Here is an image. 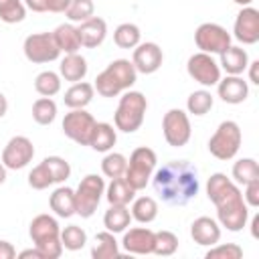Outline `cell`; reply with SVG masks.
I'll use <instances>...</instances> for the list:
<instances>
[{
  "instance_id": "48",
  "label": "cell",
  "mask_w": 259,
  "mask_h": 259,
  "mask_svg": "<svg viewBox=\"0 0 259 259\" xmlns=\"http://www.w3.org/2000/svg\"><path fill=\"white\" fill-rule=\"evenodd\" d=\"M247 69H249V81H251L253 85H259V77H257V69H259V61H251V63L247 65Z\"/></svg>"
},
{
  "instance_id": "23",
  "label": "cell",
  "mask_w": 259,
  "mask_h": 259,
  "mask_svg": "<svg viewBox=\"0 0 259 259\" xmlns=\"http://www.w3.org/2000/svg\"><path fill=\"white\" fill-rule=\"evenodd\" d=\"M132 223V212L127 204H111L103 214V227L109 233H123Z\"/></svg>"
},
{
  "instance_id": "26",
  "label": "cell",
  "mask_w": 259,
  "mask_h": 259,
  "mask_svg": "<svg viewBox=\"0 0 259 259\" xmlns=\"http://www.w3.org/2000/svg\"><path fill=\"white\" fill-rule=\"evenodd\" d=\"M53 38H55L59 51L65 53V55L79 53V49H81V40H79V34H77V26H73V24H59V26L53 30Z\"/></svg>"
},
{
  "instance_id": "44",
  "label": "cell",
  "mask_w": 259,
  "mask_h": 259,
  "mask_svg": "<svg viewBox=\"0 0 259 259\" xmlns=\"http://www.w3.org/2000/svg\"><path fill=\"white\" fill-rule=\"evenodd\" d=\"M243 200L247 202V206H259V178L257 180H251L245 184V194H243Z\"/></svg>"
},
{
  "instance_id": "20",
  "label": "cell",
  "mask_w": 259,
  "mask_h": 259,
  "mask_svg": "<svg viewBox=\"0 0 259 259\" xmlns=\"http://www.w3.org/2000/svg\"><path fill=\"white\" fill-rule=\"evenodd\" d=\"M190 237L202 247H212L221 241V227L210 217H198L190 225Z\"/></svg>"
},
{
  "instance_id": "29",
  "label": "cell",
  "mask_w": 259,
  "mask_h": 259,
  "mask_svg": "<svg viewBox=\"0 0 259 259\" xmlns=\"http://www.w3.org/2000/svg\"><path fill=\"white\" fill-rule=\"evenodd\" d=\"M105 198L109 204H130L136 198V190L125 182L123 176L111 178V182L105 190Z\"/></svg>"
},
{
  "instance_id": "16",
  "label": "cell",
  "mask_w": 259,
  "mask_h": 259,
  "mask_svg": "<svg viewBox=\"0 0 259 259\" xmlns=\"http://www.w3.org/2000/svg\"><path fill=\"white\" fill-rule=\"evenodd\" d=\"M162 61H164V55L156 42H140L138 47H134L132 63L138 73L152 75L162 67Z\"/></svg>"
},
{
  "instance_id": "5",
  "label": "cell",
  "mask_w": 259,
  "mask_h": 259,
  "mask_svg": "<svg viewBox=\"0 0 259 259\" xmlns=\"http://www.w3.org/2000/svg\"><path fill=\"white\" fill-rule=\"evenodd\" d=\"M146 109H148V101H146L144 93H140V91H125L119 97V103H117V109H115V115H113L115 127L119 132L134 134L144 123Z\"/></svg>"
},
{
  "instance_id": "3",
  "label": "cell",
  "mask_w": 259,
  "mask_h": 259,
  "mask_svg": "<svg viewBox=\"0 0 259 259\" xmlns=\"http://www.w3.org/2000/svg\"><path fill=\"white\" fill-rule=\"evenodd\" d=\"M136 79H138V71L134 63L127 59H115L95 77L93 89L101 97H115L121 91H127L136 83Z\"/></svg>"
},
{
  "instance_id": "2",
  "label": "cell",
  "mask_w": 259,
  "mask_h": 259,
  "mask_svg": "<svg viewBox=\"0 0 259 259\" xmlns=\"http://www.w3.org/2000/svg\"><path fill=\"white\" fill-rule=\"evenodd\" d=\"M206 194L208 200L217 206L221 227L231 233L243 231L249 221V206L243 200V192L239 190V186L231 178H227V174L217 172L206 182Z\"/></svg>"
},
{
  "instance_id": "31",
  "label": "cell",
  "mask_w": 259,
  "mask_h": 259,
  "mask_svg": "<svg viewBox=\"0 0 259 259\" xmlns=\"http://www.w3.org/2000/svg\"><path fill=\"white\" fill-rule=\"evenodd\" d=\"M140 38H142V32L134 22H123L113 32V42L119 49H134L140 45Z\"/></svg>"
},
{
  "instance_id": "45",
  "label": "cell",
  "mask_w": 259,
  "mask_h": 259,
  "mask_svg": "<svg viewBox=\"0 0 259 259\" xmlns=\"http://www.w3.org/2000/svg\"><path fill=\"white\" fill-rule=\"evenodd\" d=\"M14 257H16V249L12 247V243L0 241V259H14Z\"/></svg>"
},
{
  "instance_id": "53",
  "label": "cell",
  "mask_w": 259,
  "mask_h": 259,
  "mask_svg": "<svg viewBox=\"0 0 259 259\" xmlns=\"http://www.w3.org/2000/svg\"><path fill=\"white\" fill-rule=\"evenodd\" d=\"M235 4H239V6H251V2L253 0H233Z\"/></svg>"
},
{
  "instance_id": "21",
  "label": "cell",
  "mask_w": 259,
  "mask_h": 259,
  "mask_svg": "<svg viewBox=\"0 0 259 259\" xmlns=\"http://www.w3.org/2000/svg\"><path fill=\"white\" fill-rule=\"evenodd\" d=\"M247 65H249V55L241 47H233L231 45L221 53L219 67H223L227 71V75H241V73L247 71Z\"/></svg>"
},
{
  "instance_id": "14",
  "label": "cell",
  "mask_w": 259,
  "mask_h": 259,
  "mask_svg": "<svg viewBox=\"0 0 259 259\" xmlns=\"http://www.w3.org/2000/svg\"><path fill=\"white\" fill-rule=\"evenodd\" d=\"M34 156V146L26 136H14L2 150V164L10 170H20L28 166Z\"/></svg>"
},
{
  "instance_id": "17",
  "label": "cell",
  "mask_w": 259,
  "mask_h": 259,
  "mask_svg": "<svg viewBox=\"0 0 259 259\" xmlns=\"http://www.w3.org/2000/svg\"><path fill=\"white\" fill-rule=\"evenodd\" d=\"M217 91H219V97H221L225 103L239 105V103H243V101L247 99V95H249V85H247V81H245L241 75H227L225 79H219Z\"/></svg>"
},
{
  "instance_id": "32",
  "label": "cell",
  "mask_w": 259,
  "mask_h": 259,
  "mask_svg": "<svg viewBox=\"0 0 259 259\" xmlns=\"http://www.w3.org/2000/svg\"><path fill=\"white\" fill-rule=\"evenodd\" d=\"M57 117V103L51 97H38L32 103V119L38 125H49Z\"/></svg>"
},
{
  "instance_id": "4",
  "label": "cell",
  "mask_w": 259,
  "mask_h": 259,
  "mask_svg": "<svg viewBox=\"0 0 259 259\" xmlns=\"http://www.w3.org/2000/svg\"><path fill=\"white\" fill-rule=\"evenodd\" d=\"M28 235L34 243V247L42 253L45 259H57L63 253V243H61V229L55 217L51 214H36L30 221Z\"/></svg>"
},
{
  "instance_id": "42",
  "label": "cell",
  "mask_w": 259,
  "mask_h": 259,
  "mask_svg": "<svg viewBox=\"0 0 259 259\" xmlns=\"http://www.w3.org/2000/svg\"><path fill=\"white\" fill-rule=\"evenodd\" d=\"M206 259H241L243 249L237 243H227V245H212L206 255Z\"/></svg>"
},
{
  "instance_id": "34",
  "label": "cell",
  "mask_w": 259,
  "mask_h": 259,
  "mask_svg": "<svg viewBox=\"0 0 259 259\" xmlns=\"http://www.w3.org/2000/svg\"><path fill=\"white\" fill-rule=\"evenodd\" d=\"M212 103H214V99H212L210 91L198 89V91H192V93L188 95V99H186V109H188V113H192V115H204V113H208V111L212 109Z\"/></svg>"
},
{
  "instance_id": "30",
  "label": "cell",
  "mask_w": 259,
  "mask_h": 259,
  "mask_svg": "<svg viewBox=\"0 0 259 259\" xmlns=\"http://www.w3.org/2000/svg\"><path fill=\"white\" fill-rule=\"evenodd\" d=\"M158 217V202L152 196H140L134 200L132 204V219H136L138 223H152Z\"/></svg>"
},
{
  "instance_id": "28",
  "label": "cell",
  "mask_w": 259,
  "mask_h": 259,
  "mask_svg": "<svg viewBox=\"0 0 259 259\" xmlns=\"http://www.w3.org/2000/svg\"><path fill=\"white\" fill-rule=\"evenodd\" d=\"M91 257L93 259H113V257H119V243L115 241L113 233L101 231V233L95 235V245L91 249Z\"/></svg>"
},
{
  "instance_id": "47",
  "label": "cell",
  "mask_w": 259,
  "mask_h": 259,
  "mask_svg": "<svg viewBox=\"0 0 259 259\" xmlns=\"http://www.w3.org/2000/svg\"><path fill=\"white\" fill-rule=\"evenodd\" d=\"M22 2L32 12H47V0H22Z\"/></svg>"
},
{
  "instance_id": "52",
  "label": "cell",
  "mask_w": 259,
  "mask_h": 259,
  "mask_svg": "<svg viewBox=\"0 0 259 259\" xmlns=\"http://www.w3.org/2000/svg\"><path fill=\"white\" fill-rule=\"evenodd\" d=\"M4 180H6V166L0 162V184H4Z\"/></svg>"
},
{
  "instance_id": "43",
  "label": "cell",
  "mask_w": 259,
  "mask_h": 259,
  "mask_svg": "<svg viewBox=\"0 0 259 259\" xmlns=\"http://www.w3.org/2000/svg\"><path fill=\"white\" fill-rule=\"evenodd\" d=\"M51 184H55V182H53V176L49 174V170H47V166H45L42 162L30 170V174H28V186H30V188H34V190H45V188H49Z\"/></svg>"
},
{
  "instance_id": "10",
  "label": "cell",
  "mask_w": 259,
  "mask_h": 259,
  "mask_svg": "<svg viewBox=\"0 0 259 259\" xmlns=\"http://www.w3.org/2000/svg\"><path fill=\"white\" fill-rule=\"evenodd\" d=\"M22 51H24V57L30 61V63H51V61H57L61 51L53 38V32H34V34H28L24 38V45H22Z\"/></svg>"
},
{
  "instance_id": "15",
  "label": "cell",
  "mask_w": 259,
  "mask_h": 259,
  "mask_svg": "<svg viewBox=\"0 0 259 259\" xmlns=\"http://www.w3.org/2000/svg\"><path fill=\"white\" fill-rule=\"evenodd\" d=\"M233 36L243 45H255L259 40V10L253 6H243L235 18Z\"/></svg>"
},
{
  "instance_id": "33",
  "label": "cell",
  "mask_w": 259,
  "mask_h": 259,
  "mask_svg": "<svg viewBox=\"0 0 259 259\" xmlns=\"http://www.w3.org/2000/svg\"><path fill=\"white\" fill-rule=\"evenodd\" d=\"M34 89L42 97H53L61 91V77L55 71H42L34 77Z\"/></svg>"
},
{
  "instance_id": "39",
  "label": "cell",
  "mask_w": 259,
  "mask_h": 259,
  "mask_svg": "<svg viewBox=\"0 0 259 259\" xmlns=\"http://www.w3.org/2000/svg\"><path fill=\"white\" fill-rule=\"evenodd\" d=\"M176 249H178V237L172 231L154 233V251L152 253L162 255V257H170L176 253Z\"/></svg>"
},
{
  "instance_id": "36",
  "label": "cell",
  "mask_w": 259,
  "mask_h": 259,
  "mask_svg": "<svg viewBox=\"0 0 259 259\" xmlns=\"http://www.w3.org/2000/svg\"><path fill=\"white\" fill-rule=\"evenodd\" d=\"M26 16V6L22 0H0V20L6 24L22 22Z\"/></svg>"
},
{
  "instance_id": "35",
  "label": "cell",
  "mask_w": 259,
  "mask_h": 259,
  "mask_svg": "<svg viewBox=\"0 0 259 259\" xmlns=\"http://www.w3.org/2000/svg\"><path fill=\"white\" fill-rule=\"evenodd\" d=\"M233 178H235V182H239L243 186L247 182H251V180H257L259 178V164H257V160H253V158L237 160L235 166H233Z\"/></svg>"
},
{
  "instance_id": "51",
  "label": "cell",
  "mask_w": 259,
  "mask_h": 259,
  "mask_svg": "<svg viewBox=\"0 0 259 259\" xmlns=\"http://www.w3.org/2000/svg\"><path fill=\"white\" fill-rule=\"evenodd\" d=\"M257 227H259V217L255 214V217H253V221H251V235H253L255 239L259 237V235H257Z\"/></svg>"
},
{
  "instance_id": "12",
  "label": "cell",
  "mask_w": 259,
  "mask_h": 259,
  "mask_svg": "<svg viewBox=\"0 0 259 259\" xmlns=\"http://www.w3.org/2000/svg\"><path fill=\"white\" fill-rule=\"evenodd\" d=\"M194 42L202 53L221 55L227 47H231V34L217 22H202L194 32Z\"/></svg>"
},
{
  "instance_id": "24",
  "label": "cell",
  "mask_w": 259,
  "mask_h": 259,
  "mask_svg": "<svg viewBox=\"0 0 259 259\" xmlns=\"http://www.w3.org/2000/svg\"><path fill=\"white\" fill-rule=\"evenodd\" d=\"M59 73H61V77L65 81H71V83L83 81L85 75H87V61L79 53L65 55V59L59 65Z\"/></svg>"
},
{
  "instance_id": "50",
  "label": "cell",
  "mask_w": 259,
  "mask_h": 259,
  "mask_svg": "<svg viewBox=\"0 0 259 259\" xmlns=\"http://www.w3.org/2000/svg\"><path fill=\"white\" fill-rule=\"evenodd\" d=\"M6 111H8V101H6L4 93H0V117H4Z\"/></svg>"
},
{
  "instance_id": "22",
  "label": "cell",
  "mask_w": 259,
  "mask_h": 259,
  "mask_svg": "<svg viewBox=\"0 0 259 259\" xmlns=\"http://www.w3.org/2000/svg\"><path fill=\"white\" fill-rule=\"evenodd\" d=\"M49 204H51V210L61 217V219H69L75 214V190L69 188V186H59L51 198H49Z\"/></svg>"
},
{
  "instance_id": "40",
  "label": "cell",
  "mask_w": 259,
  "mask_h": 259,
  "mask_svg": "<svg viewBox=\"0 0 259 259\" xmlns=\"http://www.w3.org/2000/svg\"><path fill=\"white\" fill-rule=\"evenodd\" d=\"M42 164L47 166V170H49V174L53 176V182H55V184H61V182H65V180L71 176V166H69V162H67L65 158H61V156H47V158L42 160Z\"/></svg>"
},
{
  "instance_id": "38",
  "label": "cell",
  "mask_w": 259,
  "mask_h": 259,
  "mask_svg": "<svg viewBox=\"0 0 259 259\" xmlns=\"http://www.w3.org/2000/svg\"><path fill=\"white\" fill-rule=\"evenodd\" d=\"M61 243H63V249L79 251L87 243V233L77 225H69V227H65L61 231Z\"/></svg>"
},
{
  "instance_id": "7",
  "label": "cell",
  "mask_w": 259,
  "mask_h": 259,
  "mask_svg": "<svg viewBox=\"0 0 259 259\" xmlns=\"http://www.w3.org/2000/svg\"><path fill=\"white\" fill-rule=\"evenodd\" d=\"M241 127L237 121L233 119H225L219 123L217 132L210 136L208 140V152L217 158V160H231L237 156L239 148H241Z\"/></svg>"
},
{
  "instance_id": "18",
  "label": "cell",
  "mask_w": 259,
  "mask_h": 259,
  "mask_svg": "<svg viewBox=\"0 0 259 259\" xmlns=\"http://www.w3.org/2000/svg\"><path fill=\"white\" fill-rule=\"evenodd\" d=\"M121 247L132 255H150L154 251V231L148 227L130 229L121 239Z\"/></svg>"
},
{
  "instance_id": "9",
  "label": "cell",
  "mask_w": 259,
  "mask_h": 259,
  "mask_svg": "<svg viewBox=\"0 0 259 259\" xmlns=\"http://www.w3.org/2000/svg\"><path fill=\"white\" fill-rule=\"evenodd\" d=\"M162 132H164V140L168 142V146L172 148H182L188 144L190 136H192V127H190V119L182 109H168L162 117Z\"/></svg>"
},
{
  "instance_id": "27",
  "label": "cell",
  "mask_w": 259,
  "mask_h": 259,
  "mask_svg": "<svg viewBox=\"0 0 259 259\" xmlns=\"http://www.w3.org/2000/svg\"><path fill=\"white\" fill-rule=\"evenodd\" d=\"M115 142H117V134H115L111 123H105V121L95 123L91 140H89V146L95 152H109L115 146Z\"/></svg>"
},
{
  "instance_id": "13",
  "label": "cell",
  "mask_w": 259,
  "mask_h": 259,
  "mask_svg": "<svg viewBox=\"0 0 259 259\" xmlns=\"http://www.w3.org/2000/svg\"><path fill=\"white\" fill-rule=\"evenodd\" d=\"M186 71H188V75L196 83H200L204 87H212L221 79V67H219V63L212 59V55L202 53V51L190 55V59L186 63Z\"/></svg>"
},
{
  "instance_id": "37",
  "label": "cell",
  "mask_w": 259,
  "mask_h": 259,
  "mask_svg": "<svg viewBox=\"0 0 259 259\" xmlns=\"http://www.w3.org/2000/svg\"><path fill=\"white\" fill-rule=\"evenodd\" d=\"M127 168V158L119 152H109L103 160H101V172L107 176V178H119L123 176Z\"/></svg>"
},
{
  "instance_id": "41",
  "label": "cell",
  "mask_w": 259,
  "mask_h": 259,
  "mask_svg": "<svg viewBox=\"0 0 259 259\" xmlns=\"http://www.w3.org/2000/svg\"><path fill=\"white\" fill-rule=\"evenodd\" d=\"M93 10H95L93 0H69L65 14L71 22H83L93 16Z\"/></svg>"
},
{
  "instance_id": "1",
  "label": "cell",
  "mask_w": 259,
  "mask_h": 259,
  "mask_svg": "<svg viewBox=\"0 0 259 259\" xmlns=\"http://www.w3.org/2000/svg\"><path fill=\"white\" fill-rule=\"evenodd\" d=\"M152 184L162 202L170 206H184L198 194V170L186 160H172L158 168L152 176Z\"/></svg>"
},
{
  "instance_id": "6",
  "label": "cell",
  "mask_w": 259,
  "mask_h": 259,
  "mask_svg": "<svg viewBox=\"0 0 259 259\" xmlns=\"http://www.w3.org/2000/svg\"><path fill=\"white\" fill-rule=\"evenodd\" d=\"M156 152L152 148H146V146H140L132 152L130 160H127V168L123 172V178L125 182L138 192L142 188H146V184L150 182L154 170H156Z\"/></svg>"
},
{
  "instance_id": "19",
  "label": "cell",
  "mask_w": 259,
  "mask_h": 259,
  "mask_svg": "<svg viewBox=\"0 0 259 259\" xmlns=\"http://www.w3.org/2000/svg\"><path fill=\"white\" fill-rule=\"evenodd\" d=\"M77 34H79L81 47H85V49H95V47H99V45L105 40V36H107V24H105L103 18L91 16V18L79 22Z\"/></svg>"
},
{
  "instance_id": "46",
  "label": "cell",
  "mask_w": 259,
  "mask_h": 259,
  "mask_svg": "<svg viewBox=\"0 0 259 259\" xmlns=\"http://www.w3.org/2000/svg\"><path fill=\"white\" fill-rule=\"evenodd\" d=\"M69 0H47V12H65Z\"/></svg>"
},
{
  "instance_id": "11",
  "label": "cell",
  "mask_w": 259,
  "mask_h": 259,
  "mask_svg": "<svg viewBox=\"0 0 259 259\" xmlns=\"http://www.w3.org/2000/svg\"><path fill=\"white\" fill-rule=\"evenodd\" d=\"M95 123H97L95 117L89 111H85V107L83 109H71L63 119V134L79 146H89Z\"/></svg>"
},
{
  "instance_id": "25",
  "label": "cell",
  "mask_w": 259,
  "mask_h": 259,
  "mask_svg": "<svg viewBox=\"0 0 259 259\" xmlns=\"http://www.w3.org/2000/svg\"><path fill=\"white\" fill-rule=\"evenodd\" d=\"M93 93H95V89H93L91 83L77 81V83H73L65 91V97L63 99H65V105L67 107H71V109H83V107H87L91 103Z\"/></svg>"
},
{
  "instance_id": "8",
  "label": "cell",
  "mask_w": 259,
  "mask_h": 259,
  "mask_svg": "<svg viewBox=\"0 0 259 259\" xmlns=\"http://www.w3.org/2000/svg\"><path fill=\"white\" fill-rule=\"evenodd\" d=\"M103 194H105L103 178L97 174H87L75 190V214H79L81 219L93 217Z\"/></svg>"
},
{
  "instance_id": "49",
  "label": "cell",
  "mask_w": 259,
  "mask_h": 259,
  "mask_svg": "<svg viewBox=\"0 0 259 259\" xmlns=\"http://www.w3.org/2000/svg\"><path fill=\"white\" fill-rule=\"evenodd\" d=\"M18 257H20V259H26V257H36V259H45V257H42V253H40V251H38L36 247H34V249H24V251H20V253H18Z\"/></svg>"
}]
</instances>
